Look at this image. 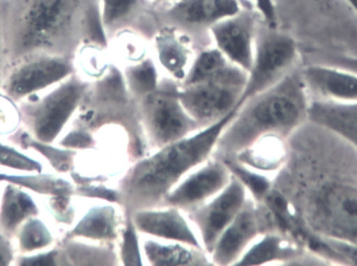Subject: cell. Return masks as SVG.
<instances>
[{"label":"cell","instance_id":"5","mask_svg":"<svg viewBox=\"0 0 357 266\" xmlns=\"http://www.w3.org/2000/svg\"><path fill=\"white\" fill-rule=\"evenodd\" d=\"M248 72L228 63L218 72L178 88V97L189 116L203 129L236 111Z\"/></svg>","mask_w":357,"mask_h":266},{"label":"cell","instance_id":"10","mask_svg":"<svg viewBox=\"0 0 357 266\" xmlns=\"http://www.w3.org/2000/svg\"><path fill=\"white\" fill-rule=\"evenodd\" d=\"M247 200V187L232 173L230 182L222 191L201 206L185 212L208 256Z\"/></svg>","mask_w":357,"mask_h":266},{"label":"cell","instance_id":"21","mask_svg":"<svg viewBox=\"0 0 357 266\" xmlns=\"http://www.w3.org/2000/svg\"><path fill=\"white\" fill-rule=\"evenodd\" d=\"M142 256L152 265H208V254L201 249L180 242L144 236L140 242Z\"/></svg>","mask_w":357,"mask_h":266},{"label":"cell","instance_id":"4","mask_svg":"<svg viewBox=\"0 0 357 266\" xmlns=\"http://www.w3.org/2000/svg\"><path fill=\"white\" fill-rule=\"evenodd\" d=\"M90 85L75 72L46 91L18 102L21 127L38 141L56 143L73 123Z\"/></svg>","mask_w":357,"mask_h":266},{"label":"cell","instance_id":"23","mask_svg":"<svg viewBox=\"0 0 357 266\" xmlns=\"http://www.w3.org/2000/svg\"><path fill=\"white\" fill-rule=\"evenodd\" d=\"M284 157L283 138L266 136L260 138L233 158L248 169L262 173L276 171L282 164Z\"/></svg>","mask_w":357,"mask_h":266},{"label":"cell","instance_id":"12","mask_svg":"<svg viewBox=\"0 0 357 266\" xmlns=\"http://www.w3.org/2000/svg\"><path fill=\"white\" fill-rule=\"evenodd\" d=\"M258 21L255 12L241 8L237 14L209 29L215 47L239 68L249 72L253 63Z\"/></svg>","mask_w":357,"mask_h":266},{"label":"cell","instance_id":"19","mask_svg":"<svg viewBox=\"0 0 357 266\" xmlns=\"http://www.w3.org/2000/svg\"><path fill=\"white\" fill-rule=\"evenodd\" d=\"M119 219L116 208L108 205H96L88 208L75 219L70 229L62 238L87 240L92 242H109L119 236Z\"/></svg>","mask_w":357,"mask_h":266},{"label":"cell","instance_id":"6","mask_svg":"<svg viewBox=\"0 0 357 266\" xmlns=\"http://www.w3.org/2000/svg\"><path fill=\"white\" fill-rule=\"evenodd\" d=\"M298 56L297 43L291 36L270 25L258 24L253 63L237 108L284 79L295 68Z\"/></svg>","mask_w":357,"mask_h":266},{"label":"cell","instance_id":"8","mask_svg":"<svg viewBox=\"0 0 357 266\" xmlns=\"http://www.w3.org/2000/svg\"><path fill=\"white\" fill-rule=\"evenodd\" d=\"M178 88L158 86L142 96L140 116L146 137L155 150L191 135L202 127L189 116L178 97Z\"/></svg>","mask_w":357,"mask_h":266},{"label":"cell","instance_id":"30","mask_svg":"<svg viewBox=\"0 0 357 266\" xmlns=\"http://www.w3.org/2000/svg\"><path fill=\"white\" fill-rule=\"evenodd\" d=\"M14 265H61V252L59 242L56 246L43 251V252L29 255H17Z\"/></svg>","mask_w":357,"mask_h":266},{"label":"cell","instance_id":"25","mask_svg":"<svg viewBox=\"0 0 357 266\" xmlns=\"http://www.w3.org/2000/svg\"><path fill=\"white\" fill-rule=\"evenodd\" d=\"M0 169L14 173H42L50 171L39 157L3 139H0Z\"/></svg>","mask_w":357,"mask_h":266},{"label":"cell","instance_id":"17","mask_svg":"<svg viewBox=\"0 0 357 266\" xmlns=\"http://www.w3.org/2000/svg\"><path fill=\"white\" fill-rule=\"evenodd\" d=\"M43 214L39 198L29 190L10 182L0 187V231L14 238L15 233L27 219Z\"/></svg>","mask_w":357,"mask_h":266},{"label":"cell","instance_id":"2","mask_svg":"<svg viewBox=\"0 0 357 266\" xmlns=\"http://www.w3.org/2000/svg\"><path fill=\"white\" fill-rule=\"evenodd\" d=\"M237 110L222 120L177 141L157 148L123 175L119 196L128 214L162 206L165 196L193 169L211 158L218 138Z\"/></svg>","mask_w":357,"mask_h":266},{"label":"cell","instance_id":"9","mask_svg":"<svg viewBox=\"0 0 357 266\" xmlns=\"http://www.w3.org/2000/svg\"><path fill=\"white\" fill-rule=\"evenodd\" d=\"M75 72L73 58L46 54H31L6 69L0 93L18 104L54 87Z\"/></svg>","mask_w":357,"mask_h":266},{"label":"cell","instance_id":"34","mask_svg":"<svg viewBox=\"0 0 357 266\" xmlns=\"http://www.w3.org/2000/svg\"><path fill=\"white\" fill-rule=\"evenodd\" d=\"M346 1H347V3L354 8V12H356L357 15V0H346Z\"/></svg>","mask_w":357,"mask_h":266},{"label":"cell","instance_id":"29","mask_svg":"<svg viewBox=\"0 0 357 266\" xmlns=\"http://www.w3.org/2000/svg\"><path fill=\"white\" fill-rule=\"evenodd\" d=\"M138 232L129 219L125 233H123V247L121 249V258L128 265H142V246H140Z\"/></svg>","mask_w":357,"mask_h":266},{"label":"cell","instance_id":"26","mask_svg":"<svg viewBox=\"0 0 357 266\" xmlns=\"http://www.w3.org/2000/svg\"><path fill=\"white\" fill-rule=\"evenodd\" d=\"M149 0H98L100 20L105 33L117 29L129 20L137 10L146 6Z\"/></svg>","mask_w":357,"mask_h":266},{"label":"cell","instance_id":"3","mask_svg":"<svg viewBox=\"0 0 357 266\" xmlns=\"http://www.w3.org/2000/svg\"><path fill=\"white\" fill-rule=\"evenodd\" d=\"M310 102L301 71L245 100L218 138L212 156L231 159L266 136L289 137L306 118Z\"/></svg>","mask_w":357,"mask_h":266},{"label":"cell","instance_id":"24","mask_svg":"<svg viewBox=\"0 0 357 266\" xmlns=\"http://www.w3.org/2000/svg\"><path fill=\"white\" fill-rule=\"evenodd\" d=\"M258 237L235 265H264L270 261L289 258L293 253L287 242L276 234H264L259 240Z\"/></svg>","mask_w":357,"mask_h":266},{"label":"cell","instance_id":"1","mask_svg":"<svg viewBox=\"0 0 357 266\" xmlns=\"http://www.w3.org/2000/svg\"><path fill=\"white\" fill-rule=\"evenodd\" d=\"M98 0H6V68L31 54L75 58L84 44L102 45Z\"/></svg>","mask_w":357,"mask_h":266},{"label":"cell","instance_id":"11","mask_svg":"<svg viewBox=\"0 0 357 266\" xmlns=\"http://www.w3.org/2000/svg\"><path fill=\"white\" fill-rule=\"evenodd\" d=\"M232 173L222 159L212 156L193 169L165 196L162 206H172L188 212L222 191Z\"/></svg>","mask_w":357,"mask_h":266},{"label":"cell","instance_id":"15","mask_svg":"<svg viewBox=\"0 0 357 266\" xmlns=\"http://www.w3.org/2000/svg\"><path fill=\"white\" fill-rule=\"evenodd\" d=\"M308 93L337 104L357 102V73L335 65H310L301 71Z\"/></svg>","mask_w":357,"mask_h":266},{"label":"cell","instance_id":"18","mask_svg":"<svg viewBox=\"0 0 357 266\" xmlns=\"http://www.w3.org/2000/svg\"><path fill=\"white\" fill-rule=\"evenodd\" d=\"M239 0H178L169 10V17L178 25L211 27L214 23L237 14Z\"/></svg>","mask_w":357,"mask_h":266},{"label":"cell","instance_id":"28","mask_svg":"<svg viewBox=\"0 0 357 266\" xmlns=\"http://www.w3.org/2000/svg\"><path fill=\"white\" fill-rule=\"evenodd\" d=\"M21 129L18 104L0 93V139L8 140Z\"/></svg>","mask_w":357,"mask_h":266},{"label":"cell","instance_id":"36","mask_svg":"<svg viewBox=\"0 0 357 266\" xmlns=\"http://www.w3.org/2000/svg\"><path fill=\"white\" fill-rule=\"evenodd\" d=\"M175 1H178V0H175Z\"/></svg>","mask_w":357,"mask_h":266},{"label":"cell","instance_id":"20","mask_svg":"<svg viewBox=\"0 0 357 266\" xmlns=\"http://www.w3.org/2000/svg\"><path fill=\"white\" fill-rule=\"evenodd\" d=\"M308 118L357 148V102L337 104L316 100L310 102Z\"/></svg>","mask_w":357,"mask_h":266},{"label":"cell","instance_id":"33","mask_svg":"<svg viewBox=\"0 0 357 266\" xmlns=\"http://www.w3.org/2000/svg\"><path fill=\"white\" fill-rule=\"evenodd\" d=\"M327 64L335 65V66L342 67L347 70L354 71L357 73V58L352 56H337L328 58Z\"/></svg>","mask_w":357,"mask_h":266},{"label":"cell","instance_id":"31","mask_svg":"<svg viewBox=\"0 0 357 266\" xmlns=\"http://www.w3.org/2000/svg\"><path fill=\"white\" fill-rule=\"evenodd\" d=\"M17 255L14 240L0 231V266L14 265Z\"/></svg>","mask_w":357,"mask_h":266},{"label":"cell","instance_id":"16","mask_svg":"<svg viewBox=\"0 0 357 266\" xmlns=\"http://www.w3.org/2000/svg\"><path fill=\"white\" fill-rule=\"evenodd\" d=\"M154 49L161 69L172 79L184 81L195 58L187 35L175 26L163 27L155 36Z\"/></svg>","mask_w":357,"mask_h":266},{"label":"cell","instance_id":"22","mask_svg":"<svg viewBox=\"0 0 357 266\" xmlns=\"http://www.w3.org/2000/svg\"><path fill=\"white\" fill-rule=\"evenodd\" d=\"M54 224L44 214L31 217L15 233L14 242L20 255L43 252L58 244L59 234Z\"/></svg>","mask_w":357,"mask_h":266},{"label":"cell","instance_id":"27","mask_svg":"<svg viewBox=\"0 0 357 266\" xmlns=\"http://www.w3.org/2000/svg\"><path fill=\"white\" fill-rule=\"evenodd\" d=\"M126 84L134 93L140 96L146 95L158 87V72L154 61L146 56L139 62L129 65L126 69Z\"/></svg>","mask_w":357,"mask_h":266},{"label":"cell","instance_id":"7","mask_svg":"<svg viewBox=\"0 0 357 266\" xmlns=\"http://www.w3.org/2000/svg\"><path fill=\"white\" fill-rule=\"evenodd\" d=\"M310 223L326 240L357 244V186L327 182L312 194Z\"/></svg>","mask_w":357,"mask_h":266},{"label":"cell","instance_id":"13","mask_svg":"<svg viewBox=\"0 0 357 266\" xmlns=\"http://www.w3.org/2000/svg\"><path fill=\"white\" fill-rule=\"evenodd\" d=\"M129 219L139 235L180 242L204 250L186 213L176 207L142 209L129 214Z\"/></svg>","mask_w":357,"mask_h":266},{"label":"cell","instance_id":"14","mask_svg":"<svg viewBox=\"0 0 357 266\" xmlns=\"http://www.w3.org/2000/svg\"><path fill=\"white\" fill-rule=\"evenodd\" d=\"M255 200L248 198L241 212L218 237L209 254L212 265H235L262 231V219Z\"/></svg>","mask_w":357,"mask_h":266},{"label":"cell","instance_id":"32","mask_svg":"<svg viewBox=\"0 0 357 266\" xmlns=\"http://www.w3.org/2000/svg\"><path fill=\"white\" fill-rule=\"evenodd\" d=\"M4 14H6V0H0V85L2 75L6 67V56H4Z\"/></svg>","mask_w":357,"mask_h":266},{"label":"cell","instance_id":"35","mask_svg":"<svg viewBox=\"0 0 357 266\" xmlns=\"http://www.w3.org/2000/svg\"><path fill=\"white\" fill-rule=\"evenodd\" d=\"M2 181H0V187H1Z\"/></svg>","mask_w":357,"mask_h":266}]
</instances>
